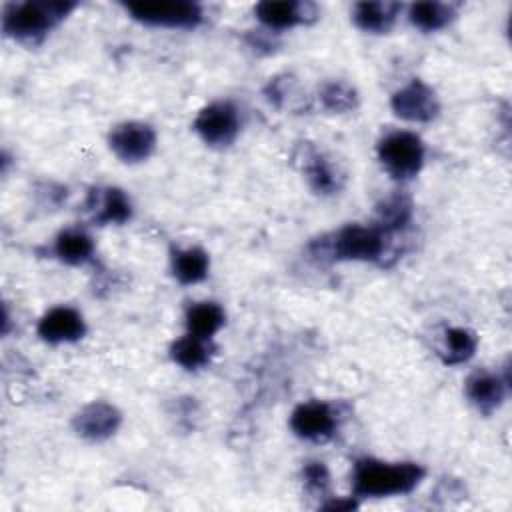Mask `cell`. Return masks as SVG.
<instances>
[{
	"mask_svg": "<svg viewBox=\"0 0 512 512\" xmlns=\"http://www.w3.org/2000/svg\"><path fill=\"white\" fill-rule=\"evenodd\" d=\"M424 478L416 462H384L360 458L352 468V494L356 498H386L412 492Z\"/></svg>",
	"mask_w": 512,
	"mask_h": 512,
	"instance_id": "6da1fadb",
	"label": "cell"
},
{
	"mask_svg": "<svg viewBox=\"0 0 512 512\" xmlns=\"http://www.w3.org/2000/svg\"><path fill=\"white\" fill-rule=\"evenodd\" d=\"M76 2L68 0H30V2H12L2 12V30L6 36L36 44L58 26L72 10Z\"/></svg>",
	"mask_w": 512,
	"mask_h": 512,
	"instance_id": "7a4b0ae2",
	"label": "cell"
},
{
	"mask_svg": "<svg viewBox=\"0 0 512 512\" xmlns=\"http://www.w3.org/2000/svg\"><path fill=\"white\" fill-rule=\"evenodd\" d=\"M310 250L318 258L378 262L386 252V232H382L376 224H348L328 236L314 240Z\"/></svg>",
	"mask_w": 512,
	"mask_h": 512,
	"instance_id": "3957f363",
	"label": "cell"
},
{
	"mask_svg": "<svg viewBox=\"0 0 512 512\" xmlns=\"http://www.w3.org/2000/svg\"><path fill=\"white\" fill-rule=\"evenodd\" d=\"M424 142L414 132L396 130L378 142V160L394 180L414 178L424 164Z\"/></svg>",
	"mask_w": 512,
	"mask_h": 512,
	"instance_id": "277c9868",
	"label": "cell"
},
{
	"mask_svg": "<svg viewBox=\"0 0 512 512\" xmlns=\"http://www.w3.org/2000/svg\"><path fill=\"white\" fill-rule=\"evenodd\" d=\"M124 8L134 20L158 28H196L204 18L200 4L186 0L126 2Z\"/></svg>",
	"mask_w": 512,
	"mask_h": 512,
	"instance_id": "5b68a950",
	"label": "cell"
},
{
	"mask_svg": "<svg viewBox=\"0 0 512 512\" xmlns=\"http://www.w3.org/2000/svg\"><path fill=\"white\" fill-rule=\"evenodd\" d=\"M194 130L208 146H230L240 132L238 108L228 100L212 102L198 112L194 120Z\"/></svg>",
	"mask_w": 512,
	"mask_h": 512,
	"instance_id": "8992f818",
	"label": "cell"
},
{
	"mask_svg": "<svg viewBox=\"0 0 512 512\" xmlns=\"http://www.w3.org/2000/svg\"><path fill=\"white\" fill-rule=\"evenodd\" d=\"M392 112L408 122H432L440 112L436 92L420 78L410 80L390 98Z\"/></svg>",
	"mask_w": 512,
	"mask_h": 512,
	"instance_id": "52a82bcc",
	"label": "cell"
},
{
	"mask_svg": "<svg viewBox=\"0 0 512 512\" xmlns=\"http://www.w3.org/2000/svg\"><path fill=\"white\" fill-rule=\"evenodd\" d=\"M110 150L126 164L144 162L156 148V132L144 122H122L108 136Z\"/></svg>",
	"mask_w": 512,
	"mask_h": 512,
	"instance_id": "ba28073f",
	"label": "cell"
},
{
	"mask_svg": "<svg viewBox=\"0 0 512 512\" xmlns=\"http://www.w3.org/2000/svg\"><path fill=\"white\" fill-rule=\"evenodd\" d=\"M336 426L338 418L334 408L320 400L298 404L290 416L292 432L308 442H326L334 436Z\"/></svg>",
	"mask_w": 512,
	"mask_h": 512,
	"instance_id": "9c48e42d",
	"label": "cell"
},
{
	"mask_svg": "<svg viewBox=\"0 0 512 512\" xmlns=\"http://www.w3.org/2000/svg\"><path fill=\"white\" fill-rule=\"evenodd\" d=\"M36 332L48 344L76 342L86 334V322L76 308L56 306L40 318Z\"/></svg>",
	"mask_w": 512,
	"mask_h": 512,
	"instance_id": "30bf717a",
	"label": "cell"
},
{
	"mask_svg": "<svg viewBox=\"0 0 512 512\" xmlns=\"http://www.w3.org/2000/svg\"><path fill=\"white\" fill-rule=\"evenodd\" d=\"M254 14L268 30H286V28H294L298 24H306V22L314 20L318 16V10L310 2L266 0V2L256 4Z\"/></svg>",
	"mask_w": 512,
	"mask_h": 512,
	"instance_id": "8fae6325",
	"label": "cell"
},
{
	"mask_svg": "<svg viewBox=\"0 0 512 512\" xmlns=\"http://www.w3.org/2000/svg\"><path fill=\"white\" fill-rule=\"evenodd\" d=\"M122 422L120 412L116 406L104 402V400H94L86 404L76 416H74V430L92 442H100L110 438Z\"/></svg>",
	"mask_w": 512,
	"mask_h": 512,
	"instance_id": "7c38bea8",
	"label": "cell"
},
{
	"mask_svg": "<svg viewBox=\"0 0 512 512\" xmlns=\"http://www.w3.org/2000/svg\"><path fill=\"white\" fill-rule=\"evenodd\" d=\"M508 380L500 378L494 372L488 370H478L474 374L468 376L466 380V396L468 400L482 412V414H490L494 412L506 396V384Z\"/></svg>",
	"mask_w": 512,
	"mask_h": 512,
	"instance_id": "4fadbf2b",
	"label": "cell"
},
{
	"mask_svg": "<svg viewBox=\"0 0 512 512\" xmlns=\"http://www.w3.org/2000/svg\"><path fill=\"white\" fill-rule=\"evenodd\" d=\"M88 210L94 212L96 224H124L132 218V202L120 188L94 190L88 196Z\"/></svg>",
	"mask_w": 512,
	"mask_h": 512,
	"instance_id": "5bb4252c",
	"label": "cell"
},
{
	"mask_svg": "<svg viewBox=\"0 0 512 512\" xmlns=\"http://www.w3.org/2000/svg\"><path fill=\"white\" fill-rule=\"evenodd\" d=\"M302 170H304V176H306L310 188L316 194L330 196V194H336L342 188L344 178L338 172V168L326 156H322L316 150H306L304 152Z\"/></svg>",
	"mask_w": 512,
	"mask_h": 512,
	"instance_id": "9a60e30c",
	"label": "cell"
},
{
	"mask_svg": "<svg viewBox=\"0 0 512 512\" xmlns=\"http://www.w3.org/2000/svg\"><path fill=\"white\" fill-rule=\"evenodd\" d=\"M52 252L64 264L82 266L94 256V240L82 228H66L54 238Z\"/></svg>",
	"mask_w": 512,
	"mask_h": 512,
	"instance_id": "2e32d148",
	"label": "cell"
},
{
	"mask_svg": "<svg viewBox=\"0 0 512 512\" xmlns=\"http://www.w3.org/2000/svg\"><path fill=\"white\" fill-rule=\"evenodd\" d=\"M400 8L398 2H358L352 10V20L364 32L384 34L394 26Z\"/></svg>",
	"mask_w": 512,
	"mask_h": 512,
	"instance_id": "e0dca14e",
	"label": "cell"
},
{
	"mask_svg": "<svg viewBox=\"0 0 512 512\" xmlns=\"http://www.w3.org/2000/svg\"><path fill=\"white\" fill-rule=\"evenodd\" d=\"M210 270V258L208 254L198 248H176L172 252V274L180 284H198L208 276Z\"/></svg>",
	"mask_w": 512,
	"mask_h": 512,
	"instance_id": "ac0fdd59",
	"label": "cell"
},
{
	"mask_svg": "<svg viewBox=\"0 0 512 512\" xmlns=\"http://www.w3.org/2000/svg\"><path fill=\"white\" fill-rule=\"evenodd\" d=\"M214 350L216 348L208 338H200L186 332L184 336L172 342L170 358L186 370H200L210 362Z\"/></svg>",
	"mask_w": 512,
	"mask_h": 512,
	"instance_id": "d6986e66",
	"label": "cell"
},
{
	"mask_svg": "<svg viewBox=\"0 0 512 512\" xmlns=\"http://www.w3.org/2000/svg\"><path fill=\"white\" fill-rule=\"evenodd\" d=\"M410 220H412V200L402 192L390 194L386 200H382L376 206L374 224L386 234L404 230L410 224Z\"/></svg>",
	"mask_w": 512,
	"mask_h": 512,
	"instance_id": "ffe728a7",
	"label": "cell"
},
{
	"mask_svg": "<svg viewBox=\"0 0 512 512\" xmlns=\"http://www.w3.org/2000/svg\"><path fill=\"white\" fill-rule=\"evenodd\" d=\"M226 314L216 302H196L186 310V330L188 334L200 338H212L224 326Z\"/></svg>",
	"mask_w": 512,
	"mask_h": 512,
	"instance_id": "44dd1931",
	"label": "cell"
},
{
	"mask_svg": "<svg viewBox=\"0 0 512 512\" xmlns=\"http://www.w3.org/2000/svg\"><path fill=\"white\" fill-rule=\"evenodd\" d=\"M456 18V8L446 2H416L408 10V20L422 32L446 28Z\"/></svg>",
	"mask_w": 512,
	"mask_h": 512,
	"instance_id": "7402d4cb",
	"label": "cell"
},
{
	"mask_svg": "<svg viewBox=\"0 0 512 512\" xmlns=\"http://www.w3.org/2000/svg\"><path fill=\"white\" fill-rule=\"evenodd\" d=\"M476 346H478V338L472 330L454 326L444 332L440 354L446 364H462L474 356Z\"/></svg>",
	"mask_w": 512,
	"mask_h": 512,
	"instance_id": "603a6c76",
	"label": "cell"
},
{
	"mask_svg": "<svg viewBox=\"0 0 512 512\" xmlns=\"http://www.w3.org/2000/svg\"><path fill=\"white\" fill-rule=\"evenodd\" d=\"M320 102L326 110L342 114V112H350L358 106V96H356V90L348 82L332 80L320 88Z\"/></svg>",
	"mask_w": 512,
	"mask_h": 512,
	"instance_id": "cb8c5ba5",
	"label": "cell"
},
{
	"mask_svg": "<svg viewBox=\"0 0 512 512\" xmlns=\"http://www.w3.org/2000/svg\"><path fill=\"white\" fill-rule=\"evenodd\" d=\"M302 478H304V484H306L312 492H318V494H326V492H328V486H330V472H328V468H326L324 462H320V460L306 462L304 468H302Z\"/></svg>",
	"mask_w": 512,
	"mask_h": 512,
	"instance_id": "d4e9b609",
	"label": "cell"
}]
</instances>
